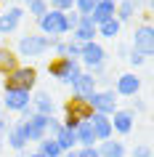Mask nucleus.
<instances>
[{
  "label": "nucleus",
  "instance_id": "10",
  "mask_svg": "<svg viewBox=\"0 0 154 157\" xmlns=\"http://www.w3.org/2000/svg\"><path fill=\"white\" fill-rule=\"evenodd\" d=\"M112 91L117 93V99H133L141 91V77L136 72H122V75H117Z\"/></svg>",
  "mask_w": 154,
  "mask_h": 157
},
{
  "label": "nucleus",
  "instance_id": "42",
  "mask_svg": "<svg viewBox=\"0 0 154 157\" xmlns=\"http://www.w3.org/2000/svg\"><path fill=\"white\" fill-rule=\"evenodd\" d=\"M3 149H6V144H3V141H0V155H3Z\"/></svg>",
  "mask_w": 154,
  "mask_h": 157
},
{
  "label": "nucleus",
  "instance_id": "16",
  "mask_svg": "<svg viewBox=\"0 0 154 157\" xmlns=\"http://www.w3.org/2000/svg\"><path fill=\"white\" fill-rule=\"evenodd\" d=\"M29 104H32V109L37 115H43V117H53L56 115V101H53V96H51L48 91H35Z\"/></svg>",
  "mask_w": 154,
  "mask_h": 157
},
{
  "label": "nucleus",
  "instance_id": "2",
  "mask_svg": "<svg viewBox=\"0 0 154 157\" xmlns=\"http://www.w3.org/2000/svg\"><path fill=\"white\" fill-rule=\"evenodd\" d=\"M80 72H82V64L77 61V59H69V56H64V59H53L48 64V75L56 80V83H61V85H72L77 77H80Z\"/></svg>",
  "mask_w": 154,
  "mask_h": 157
},
{
  "label": "nucleus",
  "instance_id": "12",
  "mask_svg": "<svg viewBox=\"0 0 154 157\" xmlns=\"http://www.w3.org/2000/svg\"><path fill=\"white\" fill-rule=\"evenodd\" d=\"M69 88H72V99H77V101H88V99H90V93L98 88V83H96V77H93L90 72H85V69H82L80 77H77V80H74Z\"/></svg>",
  "mask_w": 154,
  "mask_h": 157
},
{
  "label": "nucleus",
  "instance_id": "4",
  "mask_svg": "<svg viewBox=\"0 0 154 157\" xmlns=\"http://www.w3.org/2000/svg\"><path fill=\"white\" fill-rule=\"evenodd\" d=\"M85 104H88L96 115H106V117H112L114 112L120 109V99H117V93H114L112 88H96Z\"/></svg>",
  "mask_w": 154,
  "mask_h": 157
},
{
  "label": "nucleus",
  "instance_id": "37",
  "mask_svg": "<svg viewBox=\"0 0 154 157\" xmlns=\"http://www.w3.org/2000/svg\"><path fill=\"white\" fill-rule=\"evenodd\" d=\"M149 109V104H146L144 99H133V107H130V112L133 115H138V112H146Z\"/></svg>",
  "mask_w": 154,
  "mask_h": 157
},
{
  "label": "nucleus",
  "instance_id": "17",
  "mask_svg": "<svg viewBox=\"0 0 154 157\" xmlns=\"http://www.w3.org/2000/svg\"><path fill=\"white\" fill-rule=\"evenodd\" d=\"M88 123H90V128H93V133H96V144H98V141H109L114 136L112 120H109L106 115H96V112H93Z\"/></svg>",
  "mask_w": 154,
  "mask_h": 157
},
{
  "label": "nucleus",
  "instance_id": "11",
  "mask_svg": "<svg viewBox=\"0 0 154 157\" xmlns=\"http://www.w3.org/2000/svg\"><path fill=\"white\" fill-rule=\"evenodd\" d=\"M130 48L138 51V53H144L146 59L154 53V29L152 24H141L136 27V32H133V40H130Z\"/></svg>",
  "mask_w": 154,
  "mask_h": 157
},
{
  "label": "nucleus",
  "instance_id": "29",
  "mask_svg": "<svg viewBox=\"0 0 154 157\" xmlns=\"http://www.w3.org/2000/svg\"><path fill=\"white\" fill-rule=\"evenodd\" d=\"M51 51H53V59H64L66 56V37H61V40H51Z\"/></svg>",
  "mask_w": 154,
  "mask_h": 157
},
{
  "label": "nucleus",
  "instance_id": "28",
  "mask_svg": "<svg viewBox=\"0 0 154 157\" xmlns=\"http://www.w3.org/2000/svg\"><path fill=\"white\" fill-rule=\"evenodd\" d=\"M98 0H74V11L80 13V16H90V11L96 8Z\"/></svg>",
  "mask_w": 154,
  "mask_h": 157
},
{
  "label": "nucleus",
  "instance_id": "8",
  "mask_svg": "<svg viewBox=\"0 0 154 157\" xmlns=\"http://www.w3.org/2000/svg\"><path fill=\"white\" fill-rule=\"evenodd\" d=\"M106 56H109V53H106V48L98 40L80 45V64H82L85 72L96 69V67H106Z\"/></svg>",
  "mask_w": 154,
  "mask_h": 157
},
{
  "label": "nucleus",
  "instance_id": "24",
  "mask_svg": "<svg viewBox=\"0 0 154 157\" xmlns=\"http://www.w3.org/2000/svg\"><path fill=\"white\" fill-rule=\"evenodd\" d=\"M74 139H77V147H96V133H93L88 120L74 128Z\"/></svg>",
  "mask_w": 154,
  "mask_h": 157
},
{
  "label": "nucleus",
  "instance_id": "1",
  "mask_svg": "<svg viewBox=\"0 0 154 157\" xmlns=\"http://www.w3.org/2000/svg\"><path fill=\"white\" fill-rule=\"evenodd\" d=\"M37 29H40V35L51 37V40H61V37H66V35H69L66 13H64V11H53V8H48L40 19H37Z\"/></svg>",
  "mask_w": 154,
  "mask_h": 157
},
{
  "label": "nucleus",
  "instance_id": "21",
  "mask_svg": "<svg viewBox=\"0 0 154 157\" xmlns=\"http://www.w3.org/2000/svg\"><path fill=\"white\" fill-rule=\"evenodd\" d=\"M138 16V0H117V8H114V19L120 24H128Z\"/></svg>",
  "mask_w": 154,
  "mask_h": 157
},
{
  "label": "nucleus",
  "instance_id": "39",
  "mask_svg": "<svg viewBox=\"0 0 154 157\" xmlns=\"http://www.w3.org/2000/svg\"><path fill=\"white\" fill-rule=\"evenodd\" d=\"M128 53H130L128 45H120V48H117V56H120V59H128Z\"/></svg>",
  "mask_w": 154,
  "mask_h": 157
},
{
  "label": "nucleus",
  "instance_id": "20",
  "mask_svg": "<svg viewBox=\"0 0 154 157\" xmlns=\"http://www.w3.org/2000/svg\"><path fill=\"white\" fill-rule=\"evenodd\" d=\"M96 149H98V155H101V157H128V147H125V141H117L114 136L109 141H98Z\"/></svg>",
  "mask_w": 154,
  "mask_h": 157
},
{
  "label": "nucleus",
  "instance_id": "6",
  "mask_svg": "<svg viewBox=\"0 0 154 157\" xmlns=\"http://www.w3.org/2000/svg\"><path fill=\"white\" fill-rule=\"evenodd\" d=\"M90 115H93V109H90L85 101L69 99V101L64 104V117H61V125H64V128H69V131H74L80 123L90 120Z\"/></svg>",
  "mask_w": 154,
  "mask_h": 157
},
{
  "label": "nucleus",
  "instance_id": "19",
  "mask_svg": "<svg viewBox=\"0 0 154 157\" xmlns=\"http://www.w3.org/2000/svg\"><path fill=\"white\" fill-rule=\"evenodd\" d=\"M114 8H117L114 0H98L96 8L90 11V21L98 27V24H104V21H109V19H114Z\"/></svg>",
  "mask_w": 154,
  "mask_h": 157
},
{
  "label": "nucleus",
  "instance_id": "45",
  "mask_svg": "<svg viewBox=\"0 0 154 157\" xmlns=\"http://www.w3.org/2000/svg\"><path fill=\"white\" fill-rule=\"evenodd\" d=\"M0 13H3V6H0Z\"/></svg>",
  "mask_w": 154,
  "mask_h": 157
},
{
  "label": "nucleus",
  "instance_id": "14",
  "mask_svg": "<svg viewBox=\"0 0 154 157\" xmlns=\"http://www.w3.org/2000/svg\"><path fill=\"white\" fill-rule=\"evenodd\" d=\"M24 16L27 13H24L21 6H11L8 11H3V13H0V35H13Z\"/></svg>",
  "mask_w": 154,
  "mask_h": 157
},
{
  "label": "nucleus",
  "instance_id": "13",
  "mask_svg": "<svg viewBox=\"0 0 154 157\" xmlns=\"http://www.w3.org/2000/svg\"><path fill=\"white\" fill-rule=\"evenodd\" d=\"M109 120H112V131L117 136H130V133L136 131V115L130 109H117Z\"/></svg>",
  "mask_w": 154,
  "mask_h": 157
},
{
  "label": "nucleus",
  "instance_id": "43",
  "mask_svg": "<svg viewBox=\"0 0 154 157\" xmlns=\"http://www.w3.org/2000/svg\"><path fill=\"white\" fill-rule=\"evenodd\" d=\"M0 117H3V101H0Z\"/></svg>",
  "mask_w": 154,
  "mask_h": 157
},
{
  "label": "nucleus",
  "instance_id": "30",
  "mask_svg": "<svg viewBox=\"0 0 154 157\" xmlns=\"http://www.w3.org/2000/svg\"><path fill=\"white\" fill-rule=\"evenodd\" d=\"M130 157H152V144H149V141L136 144V147H133V152H130Z\"/></svg>",
  "mask_w": 154,
  "mask_h": 157
},
{
  "label": "nucleus",
  "instance_id": "46",
  "mask_svg": "<svg viewBox=\"0 0 154 157\" xmlns=\"http://www.w3.org/2000/svg\"><path fill=\"white\" fill-rule=\"evenodd\" d=\"M114 3H117V0H114Z\"/></svg>",
  "mask_w": 154,
  "mask_h": 157
},
{
  "label": "nucleus",
  "instance_id": "22",
  "mask_svg": "<svg viewBox=\"0 0 154 157\" xmlns=\"http://www.w3.org/2000/svg\"><path fill=\"white\" fill-rule=\"evenodd\" d=\"M19 67V56H16V51H11V48H0V77H8L13 69Z\"/></svg>",
  "mask_w": 154,
  "mask_h": 157
},
{
  "label": "nucleus",
  "instance_id": "5",
  "mask_svg": "<svg viewBox=\"0 0 154 157\" xmlns=\"http://www.w3.org/2000/svg\"><path fill=\"white\" fill-rule=\"evenodd\" d=\"M3 112H11V115H19V112H24L29 107V101H32V93L29 91H21V88H11V85H3Z\"/></svg>",
  "mask_w": 154,
  "mask_h": 157
},
{
  "label": "nucleus",
  "instance_id": "9",
  "mask_svg": "<svg viewBox=\"0 0 154 157\" xmlns=\"http://www.w3.org/2000/svg\"><path fill=\"white\" fill-rule=\"evenodd\" d=\"M19 125H21V133H24L27 144H37V141H43L48 133H45V125H48V117H43L35 112L32 117H27V120H19Z\"/></svg>",
  "mask_w": 154,
  "mask_h": 157
},
{
  "label": "nucleus",
  "instance_id": "36",
  "mask_svg": "<svg viewBox=\"0 0 154 157\" xmlns=\"http://www.w3.org/2000/svg\"><path fill=\"white\" fill-rule=\"evenodd\" d=\"M66 24H69V32H72V29H74V27H77V24H80V13H77V11H66Z\"/></svg>",
  "mask_w": 154,
  "mask_h": 157
},
{
  "label": "nucleus",
  "instance_id": "41",
  "mask_svg": "<svg viewBox=\"0 0 154 157\" xmlns=\"http://www.w3.org/2000/svg\"><path fill=\"white\" fill-rule=\"evenodd\" d=\"M21 157H43V155L37 152V149H35V152H21Z\"/></svg>",
  "mask_w": 154,
  "mask_h": 157
},
{
  "label": "nucleus",
  "instance_id": "33",
  "mask_svg": "<svg viewBox=\"0 0 154 157\" xmlns=\"http://www.w3.org/2000/svg\"><path fill=\"white\" fill-rule=\"evenodd\" d=\"M58 131H61V120H58L56 115H53V117H48V125H45V133H48V136H56Z\"/></svg>",
  "mask_w": 154,
  "mask_h": 157
},
{
  "label": "nucleus",
  "instance_id": "31",
  "mask_svg": "<svg viewBox=\"0 0 154 157\" xmlns=\"http://www.w3.org/2000/svg\"><path fill=\"white\" fill-rule=\"evenodd\" d=\"M48 8H53V11H72L74 8V0H48Z\"/></svg>",
  "mask_w": 154,
  "mask_h": 157
},
{
  "label": "nucleus",
  "instance_id": "38",
  "mask_svg": "<svg viewBox=\"0 0 154 157\" xmlns=\"http://www.w3.org/2000/svg\"><path fill=\"white\" fill-rule=\"evenodd\" d=\"M8 120H6V117H0V141H3V139H6V131H8Z\"/></svg>",
  "mask_w": 154,
  "mask_h": 157
},
{
  "label": "nucleus",
  "instance_id": "35",
  "mask_svg": "<svg viewBox=\"0 0 154 157\" xmlns=\"http://www.w3.org/2000/svg\"><path fill=\"white\" fill-rule=\"evenodd\" d=\"M66 56H69V59H77V61H80V45H77V43H72L69 37H66Z\"/></svg>",
  "mask_w": 154,
  "mask_h": 157
},
{
  "label": "nucleus",
  "instance_id": "26",
  "mask_svg": "<svg viewBox=\"0 0 154 157\" xmlns=\"http://www.w3.org/2000/svg\"><path fill=\"white\" fill-rule=\"evenodd\" d=\"M37 152H40L43 157H61V155H64L53 136H45L43 141H37Z\"/></svg>",
  "mask_w": 154,
  "mask_h": 157
},
{
  "label": "nucleus",
  "instance_id": "18",
  "mask_svg": "<svg viewBox=\"0 0 154 157\" xmlns=\"http://www.w3.org/2000/svg\"><path fill=\"white\" fill-rule=\"evenodd\" d=\"M3 144H8L13 152H19V155H21V152H27V147H29V144H27V139H24V133H21V125H19V123H11V125H8Z\"/></svg>",
  "mask_w": 154,
  "mask_h": 157
},
{
  "label": "nucleus",
  "instance_id": "23",
  "mask_svg": "<svg viewBox=\"0 0 154 157\" xmlns=\"http://www.w3.org/2000/svg\"><path fill=\"white\" fill-rule=\"evenodd\" d=\"M120 35H122V24L117 19H109V21L96 27V37H104V40H117Z\"/></svg>",
  "mask_w": 154,
  "mask_h": 157
},
{
  "label": "nucleus",
  "instance_id": "34",
  "mask_svg": "<svg viewBox=\"0 0 154 157\" xmlns=\"http://www.w3.org/2000/svg\"><path fill=\"white\" fill-rule=\"evenodd\" d=\"M74 155H77V157H101L96 147H77V149H74Z\"/></svg>",
  "mask_w": 154,
  "mask_h": 157
},
{
  "label": "nucleus",
  "instance_id": "44",
  "mask_svg": "<svg viewBox=\"0 0 154 157\" xmlns=\"http://www.w3.org/2000/svg\"><path fill=\"white\" fill-rule=\"evenodd\" d=\"M19 3H24V6H27V3H29V0H19Z\"/></svg>",
  "mask_w": 154,
  "mask_h": 157
},
{
  "label": "nucleus",
  "instance_id": "7",
  "mask_svg": "<svg viewBox=\"0 0 154 157\" xmlns=\"http://www.w3.org/2000/svg\"><path fill=\"white\" fill-rule=\"evenodd\" d=\"M3 85H11V88H21V91H35V85H37V69L29 64H19L13 72L3 80Z\"/></svg>",
  "mask_w": 154,
  "mask_h": 157
},
{
  "label": "nucleus",
  "instance_id": "27",
  "mask_svg": "<svg viewBox=\"0 0 154 157\" xmlns=\"http://www.w3.org/2000/svg\"><path fill=\"white\" fill-rule=\"evenodd\" d=\"M45 11H48V0H29L24 6V13H29L32 19H40Z\"/></svg>",
  "mask_w": 154,
  "mask_h": 157
},
{
  "label": "nucleus",
  "instance_id": "32",
  "mask_svg": "<svg viewBox=\"0 0 154 157\" xmlns=\"http://www.w3.org/2000/svg\"><path fill=\"white\" fill-rule=\"evenodd\" d=\"M146 61H149V59H146L144 53H138V51L130 48V53H128V64H130V67H136V69H138V67H144Z\"/></svg>",
  "mask_w": 154,
  "mask_h": 157
},
{
  "label": "nucleus",
  "instance_id": "15",
  "mask_svg": "<svg viewBox=\"0 0 154 157\" xmlns=\"http://www.w3.org/2000/svg\"><path fill=\"white\" fill-rule=\"evenodd\" d=\"M69 40L77 43V45H85V43L96 40V24L90 21V16H80V24L69 32Z\"/></svg>",
  "mask_w": 154,
  "mask_h": 157
},
{
  "label": "nucleus",
  "instance_id": "40",
  "mask_svg": "<svg viewBox=\"0 0 154 157\" xmlns=\"http://www.w3.org/2000/svg\"><path fill=\"white\" fill-rule=\"evenodd\" d=\"M141 21H144V24H152V13H149V11H144V13H141Z\"/></svg>",
  "mask_w": 154,
  "mask_h": 157
},
{
  "label": "nucleus",
  "instance_id": "3",
  "mask_svg": "<svg viewBox=\"0 0 154 157\" xmlns=\"http://www.w3.org/2000/svg\"><path fill=\"white\" fill-rule=\"evenodd\" d=\"M48 51H51V37H45V35L27 32L16 43V56H24V59H40Z\"/></svg>",
  "mask_w": 154,
  "mask_h": 157
},
{
  "label": "nucleus",
  "instance_id": "25",
  "mask_svg": "<svg viewBox=\"0 0 154 157\" xmlns=\"http://www.w3.org/2000/svg\"><path fill=\"white\" fill-rule=\"evenodd\" d=\"M53 139H56V144L61 147V152H72V149H77V139H74V131L64 128V125H61V131H58Z\"/></svg>",
  "mask_w": 154,
  "mask_h": 157
}]
</instances>
